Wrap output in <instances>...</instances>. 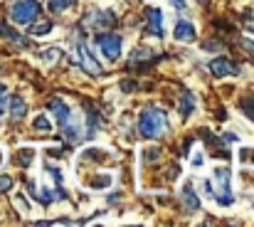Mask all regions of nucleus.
<instances>
[{
	"label": "nucleus",
	"mask_w": 254,
	"mask_h": 227,
	"mask_svg": "<svg viewBox=\"0 0 254 227\" xmlns=\"http://www.w3.org/2000/svg\"><path fill=\"white\" fill-rule=\"evenodd\" d=\"M153 57H156L153 50H148V47H136V50L128 55V62H131V65H138V62H148V60H153Z\"/></svg>",
	"instance_id": "obj_18"
},
{
	"label": "nucleus",
	"mask_w": 254,
	"mask_h": 227,
	"mask_svg": "<svg viewBox=\"0 0 254 227\" xmlns=\"http://www.w3.org/2000/svg\"><path fill=\"white\" fill-rule=\"evenodd\" d=\"M124 2H128V5H133V2H136V0H124Z\"/></svg>",
	"instance_id": "obj_34"
},
{
	"label": "nucleus",
	"mask_w": 254,
	"mask_h": 227,
	"mask_svg": "<svg viewBox=\"0 0 254 227\" xmlns=\"http://www.w3.org/2000/svg\"><path fill=\"white\" fill-rule=\"evenodd\" d=\"M86 134L89 136H96V131H99V126H101V119H99V111L94 109V106H86Z\"/></svg>",
	"instance_id": "obj_16"
},
{
	"label": "nucleus",
	"mask_w": 254,
	"mask_h": 227,
	"mask_svg": "<svg viewBox=\"0 0 254 227\" xmlns=\"http://www.w3.org/2000/svg\"><path fill=\"white\" fill-rule=\"evenodd\" d=\"M0 163H2V151H0Z\"/></svg>",
	"instance_id": "obj_35"
},
{
	"label": "nucleus",
	"mask_w": 254,
	"mask_h": 227,
	"mask_svg": "<svg viewBox=\"0 0 254 227\" xmlns=\"http://www.w3.org/2000/svg\"><path fill=\"white\" fill-rule=\"evenodd\" d=\"M242 114L254 121V96H247V99L242 101Z\"/></svg>",
	"instance_id": "obj_28"
},
{
	"label": "nucleus",
	"mask_w": 254,
	"mask_h": 227,
	"mask_svg": "<svg viewBox=\"0 0 254 227\" xmlns=\"http://www.w3.org/2000/svg\"><path fill=\"white\" fill-rule=\"evenodd\" d=\"M215 185H212V198L220 208H232L235 205V193H232V170L230 165H217L212 170Z\"/></svg>",
	"instance_id": "obj_2"
},
{
	"label": "nucleus",
	"mask_w": 254,
	"mask_h": 227,
	"mask_svg": "<svg viewBox=\"0 0 254 227\" xmlns=\"http://www.w3.org/2000/svg\"><path fill=\"white\" fill-rule=\"evenodd\" d=\"M195 37H197L195 25L188 17H180L175 22V27H173V40H178V42H195Z\"/></svg>",
	"instance_id": "obj_11"
},
{
	"label": "nucleus",
	"mask_w": 254,
	"mask_h": 227,
	"mask_svg": "<svg viewBox=\"0 0 254 227\" xmlns=\"http://www.w3.org/2000/svg\"><path fill=\"white\" fill-rule=\"evenodd\" d=\"M207 70H210V75L217 76V79L240 75V67H237L230 57H215V60H210V62H207Z\"/></svg>",
	"instance_id": "obj_7"
},
{
	"label": "nucleus",
	"mask_w": 254,
	"mask_h": 227,
	"mask_svg": "<svg viewBox=\"0 0 254 227\" xmlns=\"http://www.w3.org/2000/svg\"><path fill=\"white\" fill-rule=\"evenodd\" d=\"M12 185H15V178H12V175H7V173H2V175H0V193L12 190Z\"/></svg>",
	"instance_id": "obj_27"
},
{
	"label": "nucleus",
	"mask_w": 254,
	"mask_h": 227,
	"mask_svg": "<svg viewBox=\"0 0 254 227\" xmlns=\"http://www.w3.org/2000/svg\"><path fill=\"white\" fill-rule=\"evenodd\" d=\"M146 30H148V35H153V37H163V35H166V27H163V10H158V7L146 10Z\"/></svg>",
	"instance_id": "obj_10"
},
{
	"label": "nucleus",
	"mask_w": 254,
	"mask_h": 227,
	"mask_svg": "<svg viewBox=\"0 0 254 227\" xmlns=\"http://www.w3.org/2000/svg\"><path fill=\"white\" fill-rule=\"evenodd\" d=\"M222 141H225V144H237V134H225Z\"/></svg>",
	"instance_id": "obj_31"
},
{
	"label": "nucleus",
	"mask_w": 254,
	"mask_h": 227,
	"mask_svg": "<svg viewBox=\"0 0 254 227\" xmlns=\"http://www.w3.org/2000/svg\"><path fill=\"white\" fill-rule=\"evenodd\" d=\"M114 22H116V12L111 7H94L86 15V25L89 27H109Z\"/></svg>",
	"instance_id": "obj_8"
},
{
	"label": "nucleus",
	"mask_w": 254,
	"mask_h": 227,
	"mask_svg": "<svg viewBox=\"0 0 254 227\" xmlns=\"http://www.w3.org/2000/svg\"><path fill=\"white\" fill-rule=\"evenodd\" d=\"M62 55H64V52H62L60 47H47V50L40 52V60H42L45 65H52V67H55V65L62 60Z\"/></svg>",
	"instance_id": "obj_19"
},
{
	"label": "nucleus",
	"mask_w": 254,
	"mask_h": 227,
	"mask_svg": "<svg viewBox=\"0 0 254 227\" xmlns=\"http://www.w3.org/2000/svg\"><path fill=\"white\" fill-rule=\"evenodd\" d=\"M195 106H197V99H195V94L192 91H183V96H180V116L183 119H190L192 114H195Z\"/></svg>",
	"instance_id": "obj_15"
},
{
	"label": "nucleus",
	"mask_w": 254,
	"mask_h": 227,
	"mask_svg": "<svg viewBox=\"0 0 254 227\" xmlns=\"http://www.w3.org/2000/svg\"><path fill=\"white\" fill-rule=\"evenodd\" d=\"M74 2H77V0H47V10H50L52 15H60V12L69 10Z\"/></svg>",
	"instance_id": "obj_21"
},
{
	"label": "nucleus",
	"mask_w": 254,
	"mask_h": 227,
	"mask_svg": "<svg viewBox=\"0 0 254 227\" xmlns=\"http://www.w3.org/2000/svg\"><path fill=\"white\" fill-rule=\"evenodd\" d=\"M202 163H205V160H202V153H197V155L192 158V168H200Z\"/></svg>",
	"instance_id": "obj_32"
},
{
	"label": "nucleus",
	"mask_w": 254,
	"mask_h": 227,
	"mask_svg": "<svg viewBox=\"0 0 254 227\" xmlns=\"http://www.w3.org/2000/svg\"><path fill=\"white\" fill-rule=\"evenodd\" d=\"M200 2H207V0H200Z\"/></svg>",
	"instance_id": "obj_36"
},
{
	"label": "nucleus",
	"mask_w": 254,
	"mask_h": 227,
	"mask_svg": "<svg viewBox=\"0 0 254 227\" xmlns=\"http://www.w3.org/2000/svg\"><path fill=\"white\" fill-rule=\"evenodd\" d=\"M0 37H5L7 42H12V45H17V47H25V37H22V35H17L7 22H0Z\"/></svg>",
	"instance_id": "obj_17"
},
{
	"label": "nucleus",
	"mask_w": 254,
	"mask_h": 227,
	"mask_svg": "<svg viewBox=\"0 0 254 227\" xmlns=\"http://www.w3.org/2000/svg\"><path fill=\"white\" fill-rule=\"evenodd\" d=\"M12 200H15V208H17L22 215H30V205H27V198H25L22 193H20V195H15Z\"/></svg>",
	"instance_id": "obj_26"
},
{
	"label": "nucleus",
	"mask_w": 254,
	"mask_h": 227,
	"mask_svg": "<svg viewBox=\"0 0 254 227\" xmlns=\"http://www.w3.org/2000/svg\"><path fill=\"white\" fill-rule=\"evenodd\" d=\"M114 183V178L109 175V173H101V175H94V180H89L86 185L91 188V190H104V188H109Z\"/></svg>",
	"instance_id": "obj_20"
},
{
	"label": "nucleus",
	"mask_w": 254,
	"mask_h": 227,
	"mask_svg": "<svg viewBox=\"0 0 254 227\" xmlns=\"http://www.w3.org/2000/svg\"><path fill=\"white\" fill-rule=\"evenodd\" d=\"M40 12H42L40 0H15L12 7H10V20H12L15 25H22V27H25V25L37 22Z\"/></svg>",
	"instance_id": "obj_3"
},
{
	"label": "nucleus",
	"mask_w": 254,
	"mask_h": 227,
	"mask_svg": "<svg viewBox=\"0 0 254 227\" xmlns=\"http://www.w3.org/2000/svg\"><path fill=\"white\" fill-rule=\"evenodd\" d=\"M7 111H10V119H12V121H22V119L27 116V101H25L20 94L7 96Z\"/></svg>",
	"instance_id": "obj_13"
},
{
	"label": "nucleus",
	"mask_w": 254,
	"mask_h": 227,
	"mask_svg": "<svg viewBox=\"0 0 254 227\" xmlns=\"http://www.w3.org/2000/svg\"><path fill=\"white\" fill-rule=\"evenodd\" d=\"M74 62L84 70L86 75H91V76H101L104 75V67L96 62V57H94L91 47L86 45L84 40H77V45H74Z\"/></svg>",
	"instance_id": "obj_5"
},
{
	"label": "nucleus",
	"mask_w": 254,
	"mask_h": 227,
	"mask_svg": "<svg viewBox=\"0 0 254 227\" xmlns=\"http://www.w3.org/2000/svg\"><path fill=\"white\" fill-rule=\"evenodd\" d=\"M170 119L166 114V109L161 106H146L138 116V134L141 139H161L163 134H168Z\"/></svg>",
	"instance_id": "obj_1"
},
{
	"label": "nucleus",
	"mask_w": 254,
	"mask_h": 227,
	"mask_svg": "<svg viewBox=\"0 0 254 227\" xmlns=\"http://www.w3.org/2000/svg\"><path fill=\"white\" fill-rule=\"evenodd\" d=\"M170 5L178 7V10H185V7H188V0H170Z\"/></svg>",
	"instance_id": "obj_30"
},
{
	"label": "nucleus",
	"mask_w": 254,
	"mask_h": 227,
	"mask_svg": "<svg viewBox=\"0 0 254 227\" xmlns=\"http://www.w3.org/2000/svg\"><path fill=\"white\" fill-rule=\"evenodd\" d=\"M30 193H32V200H37L40 205H52L57 200H67V190L64 188H50V185H37V183H30Z\"/></svg>",
	"instance_id": "obj_6"
},
{
	"label": "nucleus",
	"mask_w": 254,
	"mask_h": 227,
	"mask_svg": "<svg viewBox=\"0 0 254 227\" xmlns=\"http://www.w3.org/2000/svg\"><path fill=\"white\" fill-rule=\"evenodd\" d=\"M47 109H50V114H52V119H55L57 126H64L72 119V114H74L72 106L67 101H62V99H50L47 101Z\"/></svg>",
	"instance_id": "obj_9"
},
{
	"label": "nucleus",
	"mask_w": 254,
	"mask_h": 227,
	"mask_svg": "<svg viewBox=\"0 0 254 227\" xmlns=\"http://www.w3.org/2000/svg\"><path fill=\"white\" fill-rule=\"evenodd\" d=\"M35 160V149H20L17 151V165L20 168H30Z\"/></svg>",
	"instance_id": "obj_23"
},
{
	"label": "nucleus",
	"mask_w": 254,
	"mask_h": 227,
	"mask_svg": "<svg viewBox=\"0 0 254 227\" xmlns=\"http://www.w3.org/2000/svg\"><path fill=\"white\" fill-rule=\"evenodd\" d=\"M242 45H245V50H250V52L254 55V40H245Z\"/></svg>",
	"instance_id": "obj_33"
},
{
	"label": "nucleus",
	"mask_w": 254,
	"mask_h": 227,
	"mask_svg": "<svg viewBox=\"0 0 254 227\" xmlns=\"http://www.w3.org/2000/svg\"><path fill=\"white\" fill-rule=\"evenodd\" d=\"M7 96H10V94H7V86L0 84V116H2L5 109H7Z\"/></svg>",
	"instance_id": "obj_29"
},
{
	"label": "nucleus",
	"mask_w": 254,
	"mask_h": 227,
	"mask_svg": "<svg viewBox=\"0 0 254 227\" xmlns=\"http://www.w3.org/2000/svg\"><path fill=\"white\" fill-rule=\"evenodd\" d=\"M32 129H35V131L47 134V131H52V119H47L45 114H37V116L32 119Z\"/></svg>",
	"instance_id": "obj_22"
},
{
	"label": "nucleus",
	"mask_w": 254,
	"mask_h": 227,
	"mask_svg": "<svg viewBox=\"0 0 254 227\" xmlns=\"http://www.w3.org/2000/svg\"><path fill=\"white\" fill-rule=\"evenodd\" d=\"M60 129H62V134H64V139H67L69 144H79V141H82V136H84L82 121H79V119H74V114H72V119H69L64 126H60Z\"/></svg>",
	"instance_id": "obj_14"
},
{
	"label": "nucleus",
	"mask_w": 254,
	"mask_h": 227,
	"mask_svg": "<svg viewBox=\"0 0 254 227\" xmlns=\"http://www.w3.org/2000/svg\"><path fill=\"white\" fill-rule=\"evenodd\" d=\"M94 42L101 50L104 60H109V62L121 60V52H124V37L121 35H116V32H99L94 37Z\"/></svg>",
	"instance_id": "obj_4"
},
{
	"label": "nucleus",
	"mask_w": 254,
	"mask_h": 227,
	"mask_svg": "<svg viewBox=\"0 0 254 227\" xmlns=\"http://www.w3.org/2000/svg\"><path fill=\"white\" fill-rule=\"evenodd\" d=\"M52 27H55V22H52V20H50V22H40V25H35V22H32V25H30V35H37V37H40V35L52 32Z\"/></svg>",
	"instance_id": "obj_25"
},
{
	"label": "nucleus",
	"mask_w": 254,
	"mask_h": 227,
	"mask_svg": "<svg viewBox=\"0 0 254 227\" xmlns=\"http://www.w3.org/2000/svg\"><path fill=\"white\" fill-rule=\"evenodd\" d=\"M161 155H163V151H161L158 146H148V149H143V153H141L143 163H158Z\"/></svg>",
	"instance_id": "obj_24"
},
{
	"label": "nucleus",
	"mask_w": 254,
	"mask_h": 227,
	"mask_svg": "<svg viewBox=\"0 0 254 227\" xmlns=\"http://www.w3.org/2000/svg\"><path fill=\"white\" fill-rule=\"evenodd\" d=\"M180 203H183V208H185L188 213H197V210H200V198H197L195 185H192L190 180L183 183V188H180Z\"/></svg>",
	"instance_id": "obj_12"
}]
</instances>
